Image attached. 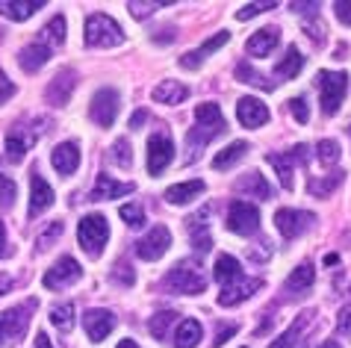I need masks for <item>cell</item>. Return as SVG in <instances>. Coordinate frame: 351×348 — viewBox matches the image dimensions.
Here are the masks:
<instances>
[{"mask_svg":"<svg viewBox=\"0 0 351 348\" xmlns=\"http://www.w3.org/2000/svg\"><path fill=\"white\" fill-rule=\"evenodd\" d=\"M219 133H224V119H221L219 103H201L198 110H195V127L186 136V148H189L186 160L189 162L198 160V151L204 148V145H210Z\"/></svg>","mask_w":351,"mask_h":348,"instance_id":"cell-1","label":"cell"},{"mask_svg":"<svg viewBox=\"0 0 351 348\" xmlns=\"http://www.w3.org/2000/svg\"><path fill=\"white\" fill-rule=\"evenodd\" d=\"M162 284L174 295H198V293L207 289V277H204L198 263H192V260H183V263H178L169 275H165Z\"/></svg>","mask_w":351,"mask_h":348,"instance_id":"cell-2","label":"cell"},{"mask_svg":"<svg viewBox=\"0 0 351 348\" xmlns=\"http://www.w3.org/2000/svg\"><path fill=\"white\" fill-rule=\"evenodd\" d=\"M33 310H36V301H27V304L9 307V310L0 313V348L21 343V336L27 334V327H30Z\"/></svg>","mask_w":351,"mask_h":348,"instance_id":"cell-3","label":"cell"},{"mask_svg":"<svg viewBox=\"0 0 351 348\" xmlns=\"http://www.w3.org/2000/svg\"><path fill=\"white\" fill-rule=\"evenodd\" d=\"M124 42V30L110 15L97 12L86 18V45L89 47H115Z\"/></svg>","mask_w":351,"mask_h":348,"instance_id":"cell-4","label":"cell"},{"mask_svg":"<svg viewBox=\"0 0 351 348\" xmlns=\"http://www.w3.org/2000/svg\"><path fill=\"white\" fill-rule=\"evenodd\" d=\"M316 86H319V95H322V112L334 115L339 110V103H343L346 92H348V74H343V71H319Z\"/></svg>","mask_w":351,"mask_h":348,"instance_id":"cell-5","label":"cell"},{"mask_svg":"<svg viewBox=\"0 0 351 348\" xmlns=\"http://www.w3.org/2000/svg\"><path fill=\"white\" fill-rule=\"evenodd\" d=\"M77 239H80V245L86 254L97 257L106 245V239H110V225H106L104 216H83L80 227H77Z\"/></svg>","mask_w":351,"mask_h":348,"instance_id":"cell-6","label":"cell"},{"mask_svg":"<svg viewBox=\"0 0 351 348\" xmlns=\"http://www.w3.org/2000/svg\"><path fill=\"white\" fill-rule=\"evenodd\" d=\"M257 227H260V210L248 204V201H233L228 210V230L239 236H251L257 234Z\"/></svg>","mask_w":351,"mask_h":348,"instance_id":"cell-7","label":"cell"},{"mask_svg":"<svg viewBox=\"0 0 351 348\" xmlns=\"http://www.w3.org/2000/svg\"><path fill=\"white\" fill-rule=\"evenodd\" d=\"M92 121L97 127H112L115 124V115H119V92L115 89H101L92 98Z\"/></svg>","mask_w":351,"mask_h":348,"instance_id":"cell-8","label":"cell"},{"mask_svg":"<svg viewBox=\"0 0 351 348\" xmlns=\"http://www.w3.org/2000/svg\"><path fill=\"white\" fill-rule=\"evenodd\" d=\"M313 221H316V216L313 212H304V210H278L275 212V227L280 230V236H287V239L301 236Z\"/></svg>","mask_w":351,"mask_h":348,"instance_id":"cell-9","label":"cell"},{"mask_svg":"<svg viewBox=\"0 0 351 348\" xmlns=\"http://www.w3.org/2000/svg\"><path fill=\"white\" fill-rule=\"evenodd\" d=\"M80 275H83V269H80V263H77L74 257H60L53 263L51 272L42 277V284L47 289H65V286H71L74 280H80Z\"/></svg>","mask_w":351,"mask_h":348,"instance_id":"cell-10","label":"cell"},{"mask_svg":"<svg viewBox=\"0 0 351 348\" xmlns=\"http://www.w3.org/2000/svg\"><path fill=\"white\" fill-rule=\"evenodd\" d=\"M174 160V142L165 133H154L148 139V171L157 177L162 169H169V162Z\"/></svg>","mask_w":351,"mask_h":348,"instance_id":"cell-11","label":"cell"},{"mask_svg":"<svg viewBox=\"0 0 351 348\" xmlns=\"http://www.w3.org/2000/svg\"><path fill=\"white\" fill-rule=\"evenodd\" d=\"M38 133H42V127H24V124L12 127V130H9V136H6V157L12 162H21L24 153L36 145Z\"/></svg>","mask_w":351,"mask_h":348,"instance_id":"cell-12","label":"cell"},{"mask_svg":"<svg viewBox=\"0 0 351 348\" xmlns=\"http://www.w3.org/2000/svg\"><path fill=\"white\" fill-rule=\"evenodd\" d=\"M169 245H171V234H169V227L160 225V227H154L139 245H136V254H139L142 260H148V263H154V260H160L165 251H169Z\"/></svg>","mask_w":351,"mask_h":348,"instance_id":"cell-13","label":"cell"},{"mask_svg":"<svg viewBox=\"0 0 351 348\" xmlns=\"http://www.w3.org/2000/svg\"><path fill=\"white\" fill-rule=\"evenodd\" d=\"M257 289H263V280L260 277H242V280H237V284H230V286H221L219 304L221 307H233V304H239V301H245V298H251Z\"/></svg>","mask_w":351,"mask_h":348,"instance_id":"cell-14","label":"cell"},{"mask_svg":"<svg viewBox=\"0 0 351 348\" xmlns=\"http://www.w3.org/2000/svg\"><path fill=\"white\" fill-rule=\"evenodd\" d=\"M237 119L242 127H263V124L269 121V110H266V103L257 101V98H239L237 103Z\"/></svg>","mask_w":351,"mask_h":348,"instance_id":"cell-15","label":"cell"},{"mask_svg":"<svg viewBox=\"0 0 351 348\" xmlns=\"http://www.w3.org/2000/svg\"><path fill=\"white\" fill-rule=\"evenodd\" d=\"M207 219H210V207H201L195 216L189 219V239H192V245L195 251H201V254H207V251L213 248V239H210V225H207Z\"/></svg>","mask_w":351,"mask_h":348,"instance_id":"cell-16","label":"cell"},{"mask_svg":"<svg viewBox=\"0 0 351 348\" xmlns=\"http://www.w3.org/2000/svg\"><path fill=\"white\" fill-rule=\"evenodd\" d=\"M83 327H86V334H89L95 343H101V340H106V336L112 334L115 316L110 310H89L83 316Z\"/></svg>","mask_w":351,"mask_h":348,"instance_id":"cell-17","label":"cell"},{"mask_svg":"<svg viewBox=\"0 0 351 348\" xmlns=\"http://www.w3.org/2000/svg\"><path fill=\"white\" fill-rule=\"evenodd\" d=\"M51 162H53V169L60 171L62 177H68V174H74L77 166H80V148H77L74 142L56 145L53 153H51Z\"/></svg>","mask_w":351,"mask_h":348,"instance_id":"cell-18","label":"cell"},{"mask_svg":"<svg viewBox=\"0 0 351 348\" xmlns=\"http://www.w3.org/2000/svg\"><path fill=\"white\" fill-rule=\"evenodd\" d=\"M304 151H307V145H298V148H292V153H269V162L275 166L280 183H284V189L295 186V183H292V162L304 160Z\"/></svg>","mask_w":351,"mask_h":348,"instance_id":"cell-19","label":"cell"},{"mask_svg":"<svg viewBox=\"0 0 351 348\" xmlns=\"http://www.w3.org/2000/svg\"><path fill=\"white\" fill-rule=\"evenodd\" d=\"M130 192H133V183L112 180L110 174H97V180H95V189H92V201H112V198L130 195Z\"/></svg>","mask_w":351,"mask_h":348,"instance_id":"cell-20","label":"cell"},{"mask_svg":"<svg viewBox=\"0 0 351 348\" xmlns=\"http://www.w3.org/2000/svg\"><path fill=\"white\" fill-rule=\"evenodd\" d=\"M278 42H280V30H278V27H263V30H257L254 36L248 38L245 51L251 56H269L278 47Z\"/></svg>","mask_w":351,"mask_h":348,"instance_id":"cell-21","label":"cell"},{"mask_svg":"<svg viewBox=\"0 0 351 348\" xmlns=\"http://www.w3.org/2000/svg\"><path fill=\"white\" fill-rule=\"evenodd\" d=\"M228 38H230V33H224V30H221V33H216L213 38H207V42H204V45L198 47V51H189L186 56H180V65H183V69H198V65H201L204 60H207L210 53H216L221 45H228Z\"/></svg>","mask_w":351,"mask_h":348,"instance_id":"cell-22","label":"cell"},{"mask_svg":"<svg viewBox=\"0 0 351 348\" xmlns=\"http://www.w3.org/2000/svg\"><path fill=\"white\" fill-rule=\"evenodd\" d=\"M47 60H51V47H47L42 38H38V42H33V45H27V47H24V51H21V60H18V62H21V69H24V71H30V74H33V71L42 69Z\"/></svg>","mask_w":351,"mask_h":348,"instance_id":"cell-23","label":"cell"},{"mask_svg":"<svg viewBox=\"0 0 351 348\" xmlns=\"http://www.w3.org/2000/svg\"><path fill=\"white\" fill-rule=\"evenodd\" d=\"M45 0H0V15L3 18H12V21H27L36 9H42Z\"/></svg>","mask_w":351,"mask_h":348,"instance_id":"cell-24","label":"cell"},{"mask_svg":"<svg viewBox=\"0 0 351 348\" xmlns=\"http://www.w3.org/2000/svg\"><path fill=\"white\" fill-rule=\"evenodd\" d=\"M186 95H189V89L183 83H178V80H162L157 89H154V101L165 103V106H174V103L186 101Z\"/></svg>","mask_w":351,"mask_h":348,"instance_id":"cell-25","label":"cell"},{"mask_svg":"<svg viewBox=\"0 0 351 348\" xmlns=\"http://www.w3.org/2000/svg\"><path fill=\"white\" fill-rule=\"evenodd\" d=\"M213 275H216V280H219L221 286H230V284H237V280H242V266H239L237 257L221 254L216 260V269H213Z\"/></svg>","mask_w":351,"mask_h":348,"instance_id":"cell-26","label":"cell"},{"mask_svg":"<svg viewBox=\"0 0 351 348\" xmlns=\"http://www.w3.org/2000/svg\"><path fill=\"white\" fill-rule=\"evenodd\" d=\"M30 183H33V195H30V219H36L38 212L47 210V207L53 204V189L47 186V183H45L42 177H38V174H33V180H30Z\"/></svg>","mask_w":351,"mask_h":348,"instance_id":"cell-27","label":"cell"},{"mask_svg":"<svg viewBox=\"0 0 351 348\" xmlns=\"http://www.w3.org/2000/svg\"><path fill=\"white\" fill-rule=\"evenodd\" d=\"M201 336H204L201 322H195V319H183V322L178 325V334H174V345L178 348H195L201 343Z\"/></svg>","mask_w":351,"mask_h":348,"instance_id":"cell-28","label":"cell"},{"mask_svg":"<svg viewBox=\"0 0 351 348\" xmlns=\"http://www.w3.org/2000/svg\"><path fill=\"white\" fill-rule=\"evenodd\" d=\"M71 89H74V74L71 71H60V77L47 86V101L56 103V106H65Z\"/></svg>","mask_w":351,"mask_h":348,"instance_id":"cell-29","label":"cell"},{"mask_svg":"<svg viewBox=\"0 0 351 348\" xmlns=\"http://www.w3.org/2000/svg\"><path fill=\"white\" fill-rule=\"evenodd\" d=\"M237 189L242 192V195H254V198H263V201H266V198L271 195L269 183H266V177H263L260 171H248L245 177H242V180L237 183Z\"/></svg>","mask_w":351,"mask_h":348,"instance_id":"cell-30","label":"cell"},{"mask_svg":"<svg viewBox=\"0 0 351 348\" xmlns=\"http://www.w3.org/2000/svg\"><path fill=\"white\" fill-rule=\"evenodd\" d=\"M245 153H248V142H230L228 148L216 153V160H213V169L224 171V169L237 166V162H239L242 157H245Z\"/></svg>","mask_w":351,"mask_h":348,"instance_id":"cell-31","label":"cell"},{"mask_svg":"<svg viewBox=\"0 0 351 348\" xmlns=\"http://www.w3.org/2000/svg\"><path fill=\"white\" fill-rule=\"evenodd\" d=\"M201 192H204V180H186V183H178V186L165 189V198H169L171 204H186V201L201 195Z\"/></svg>","mask_w":351,"mask_h":348,"instance_id":"cell-32","label":"cell"},{"mask_svg":"<svg viewBox=\"0 0 351 348\" xmlns=\"http://www.w3.org/2000/svg\"><path fill=\"white\" fill-rule=\"evenodd\" d=\"M304 69V56H301L298 47H289L287 56L275 65V74L284 77V80H292V77H298V71Z\"/></svg>","mask_w":351,"mask_h":348,"instance_id":"cell-33","label":"cell"},{"mask_svg":"<svg viewBox=\"0 0 351 348\" xmlns=\"http://www.w3.org/2000/svg\"><path fill=\"white\" fill-rule=\"evenodd\" d=\"M313 280H316L313 266H310V263H301L295 272L287 277V289H289V293H304V289L313 286Z\"/></svg>","mask_w":351,"mask_h":348,"instance_id":"cell-34","label":"cell"},{"mask_svg":"<svg viewBox=\"0 0 351 348\" xmlns=\"http://www.w3.org/2000/svg\"><path fill=\"white\" fill-rule=\"evenodd\" d=\"M174 322H178V313H171V310H160L157 316H151L148 331L154 334V340L165 343V340H169V327H171Z\"/></svg>","mask_w":351,"mask_h":348,"instance_id":"cell-35","label":"cell"},{"mask_svg":"<svg viewBox=\"0 0 351 348\" xmlns=\"http://www.w3.org/2000/svg\"><path fill=\"white\" fill-rule=\"evenodd\" d=\"M42 42L47 45V47H53V45H62L65 42V18L62 15H56L51 24L42 30Z\"/></svg>","mask_w":351,"mask_h":348,"instance_id":"cell-36","label":"cell"},{"mask_svg":"<svg viewBox=\"0 0 351 348\" xmlns=\"http://www.w3.org/2000/svg\"><path fill=\"white\" fill-rule=\"evenodd\" d=\"M51 322L60 327V331H68L74 325V304H56L51 310Z\"/></svg>","mask_w":351,"mask_h":348,"instance_id":"cell-37","label":"cell"},{"mask_svg":"<svg viewBox=\"0 0 351 348\" xmlns=\"http://www.w3.org/2000/svg\"><path fill=\"white\" fill-rule=\"evenodd\" d=\"M316 157L322 166H334V162L339 160V145L334 139H325V142H319V148H316Z\"/></svg>","mask_w":351,"mask_h":348,"instance_id":"cell-38","label":"cell"},{"mask_svg":"<svg viewBox=\"0 0 351 348\" xmlns=\"http://www.w3.org/2000/svg\"><path fill=\"white\" fill-rule=\"evenodd\" d=\"M237 77H239L242 83L260 86V89H275V86H271V83L266 80V77H263V74H257L254 69H248V65H239V69H237Z\"/></svg>","mask_w":351,"mask_h":348,"instance_id":"cell-39","label":"cell"},{"mask_svg":"<svg viewBox=\"0 0 351 348\" xmlns=\"http://www.w3.org/2000/svg\"><path fill=\"white\" fill-rule=\"evenodd\" d=\"M112 160L119 162V166H124V169H130V162H133V157H130V142L128 139H119L112 145Z\"/></svg>","mask_w":351,"mask_h":348,"instance_id":"cell-40","label":"cell"},{"mask_svg":"<svg viewBox=\"0 0 351 348\" xmlns=\"http://www.w3.org/2000/svg\"><path fill=\"white\" fill-rule=\"evenodd\" d=\"M60 236H62V221H53V225L47 227L42 236H38L36 251H45V248H51V243H56V239H60Z\"/></svg>","mask_w":351,"mask_h":348,"instance_id":"cell-41","label":"cell"},{"mask_svg":"<svg viewBox=\"0 0 351 348\" xmlns=\"http://www.w3.org/2000/svg\"><path fill=\"white\" fill-rule=\"evenodd\" d=\"M121 219L128 221L130 227H142L145 225V212H142V207H136V204L121 207Z\"/></svg>","mask_w":351,"mask_h":348,"instance_id":"cell-42","label":"cell"},{"mask_svg":"<svg viewBox=\"0 0 351 348\" xmlns=\"http://www.w3.org/2000/svg\"><path fill=\"white\" fill-rule=\"evenodd\" d=\"M162 6H169V3H165V0H157V3H139V0H133L130 12H133V18H148L154 9H162Z\"/></svg>","mask_w":351,"mask_h":348,"instance_id":"cell-43","label":"cell"},{"mask_svg":"<svg viewBox=\"0 0 351 348\" xmlns=\"http://www.w3.org/2000/svg\"><path fill=\"white\" fill-rule=\"evenodd\" d=\"M339 180H343V177H339V174H330V177H328V180H322V183L310 180V192H313V195H328V192L334 189Z\"/></svg>","mask_w":351,"mask_h":348,"instance_id":"cell-44","label":"cell"},{"mask_svg":"<svg viewBox=\"0 0 351 348\" xmlns=\"http://www.w3.org/2000/svg\"><path fill=\"white\" fill-rule=\"evenodd\" d=\"M266 9H275V3H248V6H242V9H239L237 18H239V21H248V18H254V15H260V12H266Z\"/></svg>","mask_w":351,"mask_h":348,"instance_id":"cell-45","label":"cell"},{"mask_svg":"<svg viewBox=\"0 0 351 348\" xmlns=\"http://www.w3.org/2000/svg\"><path fill=\"white\" fill-rule=\"evenodd\" d=\"M12 201H15V183L0 174V204H6V207H9Z\"/></svg>","mask_w":351,"mask_h":348,"instance_id":"cell-46","label":"cell"},{"mask_svg":"<svg viewBox=\"0 0 351 348\" xmlns=\"http://www.w3.org/2000/svg\"><path fill=\"white\" fill-rule=\"evenodd\" d=\"M289 112L295 115V119H298L301 124H307V119H310V112H307V101H304V98H292V101H289Z\"/></svg>","mask_w":351,"mask_h":348,"instance_id":"cell-47","label":"cell"},{"mask_svg":"<svg viewBox=\"0 0 351 348\" xmlns=\"http://www.w3.org/2000/svg\"><path fill=\"white\" fill-rule=\"evenodd\" d=\"M112 280L115 284H124V286H130L133 284V272H130V266H115V272H112Z\"/></svg>","mask_w":351,"mask_h":348,"instance_id":"cell-48","label":"cell"},{"mask_svg":"<svg viewBox=\"0 0 351 348\" xmlns=\"http://www.w3.org/2000/svg\"><path fill=\"white\" fill-rule=\"evenodd\" d=\"M12 95H15V83L9 80V77H6L3 71H0V103L9 101V98H12Z\"/></svg>","mask_w":351,"mask_h":348,"instance_id":"cell-49","label":"cell"},{"mask_svg":"<svg viewBox=\"0 0 351 348\" xmlns=\"http://www.w3.org/2000/svg\"><path fill=\"white\" fill-rule=\"evenodd\" d=\"M233 334H237V325H224V327H219V334H216V345H224Z\"/></svg>","mask_w":351,"mask_h":348,"instance_id":"cell-50","label":"cell"},{"mask_svg":"<svg viewBox=\"0 0 351 348\" xmlns=\"http://www.w3.org/2000/svg\"><path fill=\"white\" fill-rule=\"evenodd\" d=\"M339 331L348 334V340H351V307H346V310L339 313Z\"/></svg>","mask_w":351,"mask_h":348,"instance_id":"cell-51","label":"cell"},{"mask_svg":"<svg viewBox=\"0 0 351 348\" xmlns=\"http://www.w3.org/2000/svg\"><path fill=\"white\" fill-rule=\"evenodd\" d=\"M334 9H337V18H339V21L351 27V3H337Z\"/></svg>","mask_w":351,"mask_h":348,"instance_id":"cell-52","label":"cell"},{"mask_svg":"<svg viewBox=\"0 0 351 348\" xmlns=\"http://www.w3.org/2000/svg\"><path fill=\"white\" fill-rule=\"evenodd\" d=\"M36 348H53L51 340H47V334H36Z\"/></svg>","mask_w":351,"mask_h":348,"instance_id":"cell-53","label":"cell"},{"mask_svg":"<svg viewBox=\"0 0 351 348\" xmlns=\"http://www.w3.org/2000/svg\"><path fill=\"white\" fill-rule=\"evenodd\" d=\"M142 121H148V112H142V110H139V112H136V115H133L130 127H139V124H142Z\"/></svg>","mask_w":351,"mask_h":348,"instance_id":"cell-54","label":"cell"},{"mask_svg":"<svg viewBox=\"0 0 351 348\" xmlns=\"http://www.w3.org/2000/svg\"><path fill=\"white\" fill-rule=\"evenodd\" d=\"M9 286H12V277H9V275H0V295H3Z\"/></svg>","mask_w":351,"mask_h":348,"instance_id":"cell-55","label":"cell"},{"mask_svg":"<svg viewBox=\"0 0 351 348\" xmlns=\"http://www.w3.org/2000/svg\"><path fill=\"white\" fill-rule=\"evenodd\" d=\"M3 245H6V234H3V221H0V257H3V251H6Z\"/></svg>","mask_w":351,"mask_h":348,"instance_id":"cell-56","label":"cell"},{"mask_svg":"<svg viewBox=\"0 0 351 348\" xmlns=\"http://www.w3.org/2000/svg\"><path fill=\"white\" fill-rule=\"evenodd\" d=\"M119 348H139V345H136L133 340H121V343H119Z\"/></svg>","mask_w":351,"mask_h":348,"instance_id":"cell-57","label":"cell"},{"mask_svg":"<svg viewBox=\"0 0 351 348\" xmlns=\"http://www.w3.org/2000/svg\"><path fill=\"white\" fill-rule=\"evenodd\" d=\"M322 348H339V343H334V340H328V343H322Z\"/></svg>","mask_w":351,"mask_h":348,"instance_id":"cell-58","label":"cell"}]
</instances>
